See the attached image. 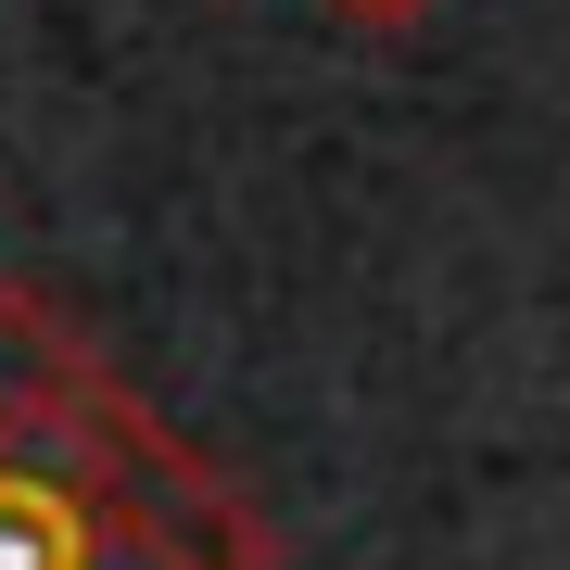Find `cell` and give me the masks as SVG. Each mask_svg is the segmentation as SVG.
<instances>
[{"label":"cell","instance_id":"6da1fadb","mask_svg":"<svg viewBox=\"0 0 570 570\" xmlns=\"http://www.w3.org/2000/svg\"><path fill=\"white\" fill-rule=\"evenodd\" d=\"M0 570H279L266 508L26 279H0Z\"/></svg>","mask_w":570,"mask_h":570},{"label":"cell","instance_id":"7a4b0ae2","mask_svg":"<svg viewBox=\"0 0 570 570\" xmlns=\"http://www.w3.org/2000/svg\"><path fill=\"white\" fill-rule=\"evenodd\" d=\"M330 26H367V39H393V26H419V13H444V0H317Z\"/></svg>","mask_w":570,"mask_h":570}]
</instances>
